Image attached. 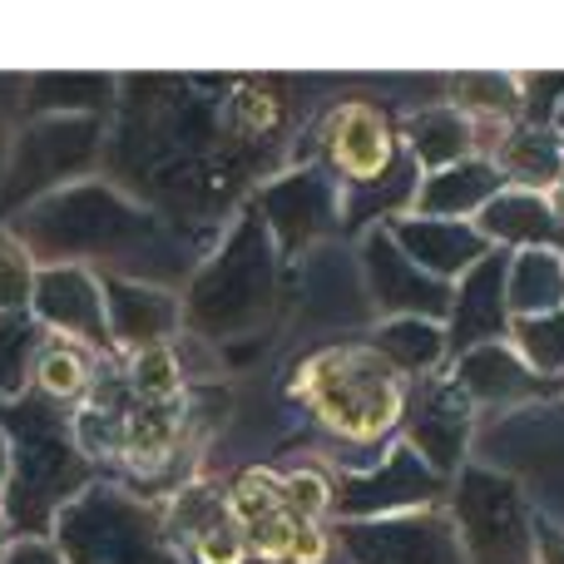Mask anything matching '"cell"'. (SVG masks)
<instances>
[{"mask_svg":"<svg viewBox=\"0 0 564 564\" xmlns=\"http://www.w3.org/2000/svg\"><path fill=\"white\" fill-rule=\"evenodd\" d=\"M0 431L10 436V486L0 500L10 535L15 540H50L59 510L95 486V470L79 456L69 421L50 401H15L0 416Z\"/></svg>","mask_w":564,"mask_h":564,"instance_id":"6da1fadb","label":"cell"},{"mask_svg":"<svg viewBox=\"0 0 564 564\" xmlns=\"http://www.w3.org/2000/svg\"><path fill=\"white\" fill-rule=\"evenodd\" d=\"M50 540L65 564H184L164 540L159 510L99 480L59 510Z\"/></svg>","mask_w":564,"mask_h":564,"instance_id":"7a4b0ae2","label":"cell"},{"mask_svg":"<svg viewBox=\"0 0 564 564\" xmlns=\"http://www.w3.org/2000/svg\"><path fill=\"white\" fill-rule=\"evenodd\" d=\"M297 391L312 401V411L322 416V426L337 431L347 441H371L397 421L401 397L391 387L387 371H377L367 357H317L307 371L297 377Z\"/></svg>","mask_w":564,"mask_h":564,"instance_id":"3957f363","label":"cell"},{"mask_svg":"<svg viewBox=\"0 0 564 564\" xmlns=\"http://www.w3.org/2000/svg\"><path fill=\"white\" fill-rule=\"evenodd\" d=\"M466 564H535V525L520 506L516 486L500 476H466L451 506Z\"/></svg>","mask_w":564,"mask_h":564,"instance_id":"277c9868","label":"cell"},{"mask_svg":"<svg viewBox=\"0 0 564 564\" xmlns=\"http://www.w3.org/2000/svg\"><path fill=\"white\" fill-rule=\"evenodd\" d=\"M30 317L50 337H69L89 351L109 347V322H105V282L89 273L85 263H45L35 268V288H30Z\"/></svg>","mask_w":564,"mask_h":564,"instance_id":"5b68a950","label":"cell"},{"mask_svg":"<svg viewBox=\"0 0 564 564\" xmlns=\"http://www.w3.org/2000/svg\"><path fill=\"white\" fill-rule=\"evenodd\" d=\"M341 545L357 564H466L446 516L406 510L387 520H347Z\"/></svg>","mask_w":564,"mask_h":564,"instance_id":"8992f818","label":"cell"},{"mask_svg":"<svg viewBox=\"0 0 564 564\" xmlns=\"http://www.w3.org/2000/svg\"><path fill=\"white\" fill-rule=\"evenodd\" d=\"M89 144H95V124H85V119H45V124H35V134L20 139L15 149V169H10V184H6V208L10 204H35V198L55 194V169L65 174V169H75L79 159L89 154Z\"/></svg>","mask_w":564,"mask_h":564,"instance_id":"52a82bcc","label":"cell"},{"mask_svg":"<svg viewBox=\"0 0 564 564\" xmlns=\"http://www.w3.org/2000/svg\"><path fill=\"white\" fill-rule=\"evenodd\" d=\"M436 496V476L421 466L411 451H397L377 476L347 480L341 496H332V506L351 520H387V516H406V510H421L426 500Z\"/></svg>","mask_w":564,"mask_h":564,"instance_id":"ba28073f","label":"cell"},{"mask_svg":"<svg viewBox=\"0 0 564 564\" xmlns=\"http://www.w3.org/2000/svg\"><path fill=\"white\" fill-rule=\"evenodd\" d=\"M105 322H109V347H159L174 332L178 307L169 292H154L144 282L129 278H105Z\"/></svg>","mask_w":564,"mask_h":564,"instance_id":"9c48e42d","label":"cell"},{"mask_svg":"<svg viewBox=\"0 0 564 564\" xmlns=\"http://www.w3.org/2000/svg\"><path fill=\"white\" fill-rule=\"evenodd\" d=\"M95 377H99V351L45 332L35 361H30V391L40 401H50V406H79L89 397V387H95Z\"/></svg>","mask_w":564,"mask_h":564,"instance_id":"30bf717a","label":"cell"},{"mask_svg":"<svg viewBox=\"0 0 564 564\" xmlns=\"http://www.w3.org/2000/svg\"><path fill=\"white\" fill-rule=\"evenodd\" d=\"M327 149L347 178H377L381 169L391 164V129L377 109L347 105V109H337V119H332Z\"/></svg>","mask_w":564,"mask_h":564,"instance_id":"8fae6325","label":"cell"},{"mask_svg":"<svg viewBox=\"0 0 564 564\" xmlns=\"http://www.w3.org/2000/svg\"><path fill=\"white\" fill-rule=\"evenodd\" d=\"M45 332L35 327L30 312H0V397L15 401L30 391V361H35Z\"/></svg>","mask_w":564,"mask_h":564,"instance_id":"7c38bea8","label":"cell"},{"mask_svg":"<svg viewBox=\"0 0 564 564\" xmlns=\"http://www.w3.org/2000/svg\"><path fill=\"white\" fill-rule=\"evenodd\" d=\"M124 381L139 401H178V361L174 351L159 341V347H139L129 351Z\"/></svg>","mask_w":564,"mask_h":564,"instance_id":"4fadbf2b","label":"cell"},{"mask_svg":"<svg viewBox=\"0 0 564 564\" xmlns=\"http://www.w3.org/2000/svg\"><path fill=\"white\" fill-rule=\"evenodd\" d=\"M30 288H35V258L15 234H0V312H30Z\"/></svg>","mask_w":564,"mask_h":564,"instance_id":"5bb4252c","label":"cell"},{"mask_svg":"<svg viewBox=\"0 0 564 564\" xmlns=\"http://www.w3.org/2000/svg\"><path fill=\"white\" fill-rule=\"evenodd\" d=\"M282 510H288L297 525H317L322 516L332 510V480L322 470H292L282 476Z\"/></svg>","mask_w":564,"mask_h":564,"instance_id":"9a60e30c","label":"cell"},{"mask_svg":"<svg viewBox=\"0 0 564 564\" xmlns=\"http://www.w3.org/2000/svg\"><path fill=\"white\" fill-rule=\"evenodd\" d=\"M184 564H248L243 530L234 525V516L218 520L214 530H204V535L184 550Z\"/></svg>","mask_w":564,"mask_h":564,"instance_id":"2e32d148","label":"cell"},{"mask_svg":"<svg viewBox=\"0 0 564 564\" xmlns=\"http://www.w3.org/2000/svg\"><path fill=\"white\" fill-rule=\"evenodd\" d=\"M416 154L421 159H460L466 154V124L451 115H421L416 119Z\"/></svg>","mask_w":564,"mask_h":564,"instance_id":"e0dca14e","label":"cell"},{"mask_svg":"<svg viewBox=\"0 0 564 564\" xmlns=\"http://www.w3.org/2000/svg\"><path fill=\"white\" fill-rule=\"evenodd\" d=\"M327 555H332V535H327V530H322V525H297L288 564H327Z\"/></svg>","mask_w":564,"mask_h":564,"instance_id":"ac0fdd59","label":"cell"},{"mask_svg":"<svg viewBox=\"0 0 564 564\" xmlns=\"http://www.w3.org/2000/svg\"><path fill=\"white\" fill-rule=\"evenodd\" d=\"M0 564H65V555L55 550V540H10Z\"/></svg>","mask_w":564,"mask_h":564,"instance_id":"d6986e66","label":"cell"},{"mask_svg":"<svg viewBox=\"0 0 564 564\" xmlns=\"http://www.w3.org/2000/svg\"><path fill=\"white\" fill-rule=\"evenodd\" d=\"M535 564H564V535L560 530H535Z\"/></svg>","mask_w":564,"mask_h":564,"instance_id":"ffe728a7","label":"cell"},{"mask_svg":"<svg viewBox=\"0 0 564 564\" xmlns=\"http://www.w3.org/2000/svg\"><path fill=\"white\" fill-rule=\"evenodd\" d=\"M6 486H10V436L0 431V500H6Z\"/></svg>","mask_w":564,"mask_h":564,"instance_id":"44dd1931","label":"cell"},{"mask_svg":"<svg viewBox=\"0 0 564 564\" xmlns=\"http://www.w3.org/2000/svg\"><path fill=\"white\" fill-rule=\"evenodd\" d=\"M10 540H15V535H10V525H6V516H0V555H6V545H10Z\"/></svg>","mask_w":564,"mask_h":564,"instance_id":"7402d4cb","label":"cell"}]
</instances>
